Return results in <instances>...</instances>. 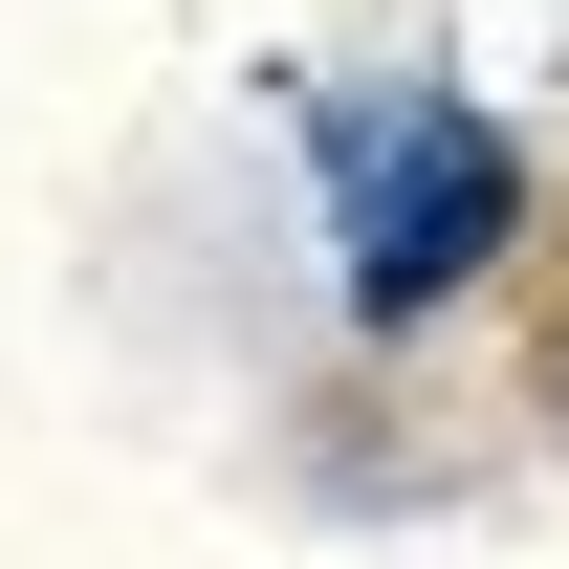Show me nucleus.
Masks as SVG:
<instances>
[{"label":"nucleus","instance_id":"nucleus-1","mask_svg":"<svg viewBox=\"0 0 569 569\" xmlns=\"http://www.w3.org/2000/svg\"><path fill=\"white\" fill-rule=\"evenodd\" d=\"M503 219H526V153H503L460 88H372V110H329V263H351L372 329H395V307H460V284L503 263Z\"/></svg>","mask_w":569,"mask_h":569}]
</instances>
